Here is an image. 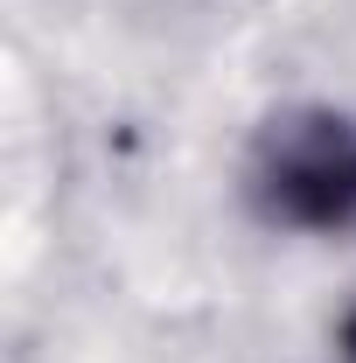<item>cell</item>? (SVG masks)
<instances>
[{"label":"cell","mask_w":356,"mask_h":363,"mask_svg":"<svg viewBox=\"0 0 356 363\" xmlns=\"http://www.w3.org/2000/svg\"><path fill=\"white\" fill-rule=\"evenodd\" d=\"M266 196H272V210L294 217V224H314V230L350 224L356 217V133L328 126V119L287 133L279 154H272Z\"/></svg>","instance_id":"cell-1"},{"label":"cell","mask_w":356,"mask_h":363,"mask_svg":"<svg viewBox=\"0 0 356 363\" xmlns=\"http://www.w3.org/2000/svg\"><path fill=\"white\" fill-rule=\"evenodd\" d=\"M350 363H356V321H350Z\"/></svg>","instance_id":"cell-2"}]
</instances>
